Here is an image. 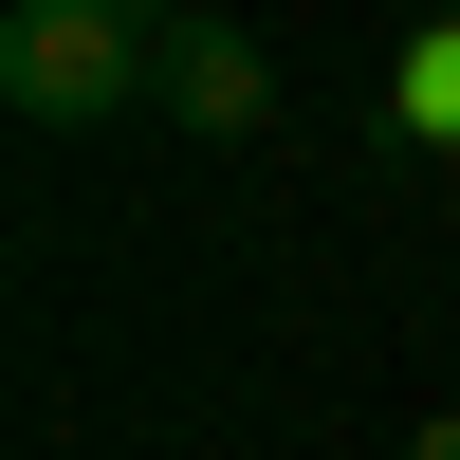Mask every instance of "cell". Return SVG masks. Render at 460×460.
I'll return each instance as SVG.
<instances>
[{"label": "cell", "mask_w": 460, "mask_h": 460, "mask_svg": "<svg viewBox=\"0 0 460 460\" xmlns=\"http://www.w3.org/2000/svg\"><path fill=\"white\" fill-rule=\"evenodd\" d=\"M147 56H166V0H19L0 19V111L19 129H111V111H147Z\"/></svg>", "instance_id": "6da1fadb"}, {"label": "cell", "mask_w": 460, "mask_h": 460, "mask_svg": "<svg viewBox=\"0 0 460 460\" xmlns=\"http://www.w3.org/2000/svg\"><path fill=\"white\" fill-rule=\"evenodd\" d=\"M147 111H166V129H221V147H240L258 111H277V56H258L240 19H203V0H166V56H147Z\"/></svg>", "instance_id": "7a4b0ae2"}, {"label": "cell", "mask_w": 460, "mask_h": 460, "mask_svg": "<svg viewBox=\"0 0 460 460\" xmlns=\"http://www.w3.org/2000/svg\"><path fill=\"white\" fill-rule=\"evenodd\" d=\"M387 147H460V19L405 37V74H387Z\"/></svg>", "instance_id": "3957f363"}, {"label": "cell", "mask_w": 460, "mask_h": 460, "mask_svg": "<svg viewBox=\"0 0 460 460\" xmlns=\"http://www.w3.org/2000/svg\"><path fill=\"white\" fill-rule=\"evenodd\" d=\"M405 460H460V405H442V424H424V442H405Z\"/></svg>", "instance_id": "277c9868"}]
</instances>
